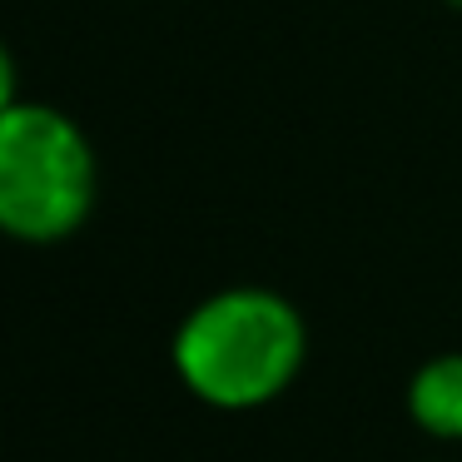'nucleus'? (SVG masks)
<instances>
[{"label": "nucleus", "mask_w": 462, "mask_h": 462, "mask_svg": "<svg viewBox=\"0 0 462 462\" xmlns=\"http://www.w3.org/2000/svg\"><path fill=\"white\" fill-rule=\"evenodd\" d=\"M309 323L293 299L263 283H234L199 299L170 338V363L184 393L219 412H254L299 383Z\"/></svg>", "instance_id": "1"}, {"label": "nucleus", "mask_w": 462, "mask_h": 462, "mask_svg": "<svg viewBox=\"0 0 462 462\" xmlns=\"http://www.w3.org/2000/svg\"><path fill=\"white\" fill-rule=\"evenodd\" d=\"M100 194L95 144L65 110L21 100L0 115V234L15 244H65Z\"/></svg>", "instance_id": "2"}, {"label": "nucleus", "mask_w": 462, "mask_h": 462, "mask_svg": "<svg viewBox=\"0 0 462 462\" xmlns=\"http://www.w3.org/2000/svg\"><path fill=\"white\" fill-rule=\"evenodd\" d=\"M408 418L438 442H462V353H432L408 378Z\"/></svg>", "instance_id": "3"}, {"label": "nucleus", "mask_w": 462, "mask_h": 462, "mask_svg": "<svg viewBox=\"0 0 462 462\" xmlns=\"http://www.w3.org/2000/svg\"><path fill=\"white\" fill-rule=\"evenodd\" d=\"M11 105H21V70H15V55L0 41V115L11 110Z\"/></svg>", "instance_id": "4"}, {"label": "nucleus", "mask_w": 462, "mask_h": 462, "mask_svg": "<svg viewBox=\"0 0 462 462\" xmlns=\"http://www.w3.org/2000/svg\"><path fill=\"white\" fill-rule=\"evenodd\" d=\"M452 5H457V11H462V0H452Z\"/></svg>", "instance_id": "5"}]
</instances>
